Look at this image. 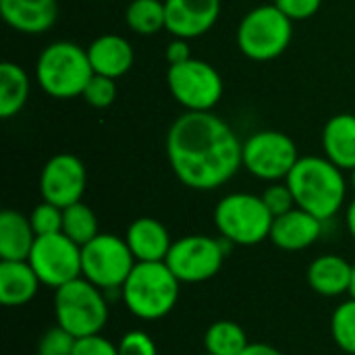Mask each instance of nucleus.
I'll return each mask as SVG.
<instances>
[{"mask_svg":"<svg viewBox=\"0 0 355 355\" xmlns=\"http://www.w3.org/2000/svg\"><path fill=\"white\" fill-rule=\"evenodd\" d=\"M127 27L139 35H154L166 29V8L162 0H133L125 12Z\"/></svg>","mask_w":355,"mask_h":355,"instance_id":"nucleus-25","label":"nucleus"},{"mask_svg":"<svg viewBox=\"0 0 355 355\" xmlns=\"http://www.w3.org/2000/svg\"><path fill=\"white\" fill-rule=\"evenodd\" d=\"M37 235L29 223L17 210H4L0 214V258L2 260H29Z\"/></svg>","mask_w":355,"mask_h":355,"instance_id":"nucleus-22","label":"nucleus"},{"mask_svg":"<svg viewBox=\"0 0 355 355\" xmlns=\"http://www.w3.org/2000/svg\"><path fill=\"white\" fill-rule=\"evenodd\" d=\"M324 156L343 171L355 166V114L343 112L333 116L322 131Z\"/></svg>","mask_w":355,"mask_h":355,"instance_id":"nucleus-21","label":"nucleus"},{"mask_svg":"<svg viewBox=\"0 0 355 355\" xmlns=\"http://www.w3.org/2000/svg\"><path fill=\"white\" fill-rule=\"evenodd\" d=\"M81 98L94 108H108L116 100V79L94 73Z\"/></svg>","mask_w":355,"mask_h":355,"instance_id":"nucleus-29","label":"nucleus"},{"mask_svg":"<svg viewBox=\"0 0 355 355\" xmlns=\"http://www.w3.org/2000/svg\"><path fill=\"white\" fill-rule=\"evenodd\" d=\"M94 69L87 50L73 42H54L46 46L35 64V79L40 87L58 100L77 98L89 83Z\"/></svg>","mask_w":355,"mask_h":355,"instance_id":"nucleus-4","label":"nucleus"},{"mask_svg":"<svg viewBox=\"0 0 355 355\" xmlns=\"http://www.w3.org/2000/svg\"><path fill=\"white\" fill-rule=\"evenodd\" d=\"M331 333L345 354L355 355V297L337 306L331 318Z\"/></svg>","mask_w":355,"mask_h":355,"instance_id":"nucleus-27","label":"nucleus"},{"mask_svg":"<svg viewBox=\"0 0 355 355\" xmlns=\"http://www.w3.org/2000/svg\"><path fill=\"white\" fill-rule=\"evenodd\" d=\"M125 241L137 262H164L173 248L168 229L150 216L133 220L127 229Z\"/></svg>","mask_w":355,"mask_h":355,"instance_id":"nucleus-17","label":"nucleus"},{"mask_svg":"<svg viewBox=\"0 0 355 355\" xmlns=\"http://www.w3.org/2000/svg\"><path fill=\"white\" fill-rule=\"evenodd\" d=\"M166 31L181 40H193L214 27L220 17V0H164Z\"/></svg>","mask_w":355,"mask_h":355,"instance_id":"nucleus-14","label":"nucleus"},{"mask_svg":"<svg viewBox=\"0 0 355 355\" xmlns=\"http://www.w3.org/2000/svg\"><path fill=\"white\" fill-rule=\"evenodd\" d=\"M62 233L73 239L77 245H85L89 243L94 237L100 235V229H98V218L94 214V210L83 204V202H77L73 206H67L62 210Z\"/></svg>","mask_w":355,"mask_h":355,"instance_id":"nucleus-26","label":"nucleus"},{"mask_svg":"<svg viewBox=\"0 0 355 355\" xmlns=\"http://www.w3.org/2000/svg\"><path fill=\"white\" fill-rule=\"evenodd\" d=\"M347 229H349L352 237L355 239V200L349 204V208H347Z\"/></svg>","mask_w":355,"mask_h":355,"instance_id":"nucleus-37","label":"nucleus"},{"mask_svg":"<svg viewBox=\"0 0 355 355\" xmlns=\"http://www.w3.org/2000/svg\"><path fill=\"white\" fill-rule=\"evenodd\" d=\"M42 281L27 260H0V302L6 308L29 304L40 289Z\"/></svg>","mask_w":355,"mask_h":355,"instance_id":"nucleus-20","label":"nucleus"},{"mask_svg":"<svg viewBox=\"0 0 355 355\" xmlns=\"http://www.w3.org/2000/svg\"><path fill=\"white\" fill-rule=\"evenodd\" d=\"M291 37L293 21L277 4L256 6L237 27V46L241 54L258 62L279 58L289 48Z\"/></svg>","mask_w":355,"mask_h":355,"instance_id":"nucleus-6","label":"nucleus"},{"mask_svg":"<svg viewBox=\"0 0 355 355\" xmlns=\"http://www.w3.org/2000/svg\"><path fill=\"white\" fill-rule=\"evenodd\" d=\"M204 355H210V354H204Z\"/></svg>","mask_w":355,"mask_h":355,"instance_id":"nucleus-40","label":"nucleus"},{"mask_svg":"<svg viewBox=\"0 0 355 355\" xmlns=\"http://www.w3.org/2000/svg\"><path fill=\"white\" fill-rule=\"evenodd\" d=\"M352 187H354V189H355V166H354V168H352Z\"/></svg>","mask_w":355,"mask_h":355,"instance_id":"nucleus-39","label":"nucleus"},{"mask_svg":"<svg viewBox=\"0 0 355 355\" xmlns=\"http://www.w3.org/2000/svg\"><path fill=\"white\" fill-rule=\"evenodd\" d=\"M275 216L260 196L229 193L214 210V225L231 245H258L270 237Z\"/></svg>","mask_w":355,"mask_h":355,"instance_id":"nucleus-7","label":"nucleus"},{"mask_svg":"<svg viewBox=\"0 0 355 355\" xmlns=\"http://www.w3.org/2000/svg\"><path fill=\"white\" fill-rule=\"evenodd\" d=\"M166 85L171 96L187 112H210L220 102L225 92L218 71L210 62L198 58L168 64Z\"/></svg>","mask_w":355,"mask_h":355,"instance_id":"nucleus-9","label":"nucleus"},{"mask_svg":"<svg viewBox=\"0 0 355 355\" xmlns=\"http://www.w3.org/2000/svg\"><path fill=\"white\" fill-rule=\"evenodd\" d=\"M73 355H119V345L102 335H89L75 341Z\"/></svg>","mask_w":355,"mask_h":355,"instance_id":"nucleus-33","label":"nucleus"},{"mask_svg":"<svg viewBox=\"0 0 355 355\" xmlns=\"http://www.w3.org/2000/svg\"><path fill=\"white\" fill-rule=\"evenodd\" d=\"M308 285L322 297H339L349 293L354 279V264L343 256L324 254L308 266Z\"/></svg>","mask_w":355,"mask_h":355,"instance_id":"nucleus-19","label":"nucleus"},{"mask_svg":"<svg viewBox=\"0 0 355 355\" xmlns=\"http://www.w3.org/2000/svg\"><path fill=\"white\" fill-rule=\"evenodd\" d=\"M260 198H262V202L266 204V208L270 210V214H272L275 218L287 214V212L293 210V208H297L295 198H293V193H291L287 181H285V183L275 181L272 185H268V187L262 191Z\"/></svg>","mask_w":355,"mask_h":355,"instance_id":"nucleus-30","label":"nucleus"},{"mask_svg":"<svg viewBox=\"0 0 355 355\" xmlns=\"http://www.w3.org/2000/svg\"><path fill=\"white\" fill-rule=\"evenodd\" d=\"M135 264L127 241L110 233H100L81 248V275L104 293L121 289Z\"/></svg>","mask_w":355,"mask_h":355,"instance_id":"nucleus-8","label":"nucleus"},{"mask_svg":"<svg viewBox=\"0 0 355 355\" xmlns=\"http://www.w3.org/2000/svg\"><path fill=\"white\" fill-rule=\"evenodd\" d=\"M62 210L56 204L50 202H42L33 208V212L29 214V223L35 231L37 237L44 235H54V233H62Z\"/></svg>","mask_w":355,"mask_h":355,"instance_id":"nucleus-28","label":"nucleus"},{"mask_svg":"<svg viewBox=\"0 0 355 355\" xmlns=\"http://www.w3.org/2000/svg\"><path fill=\"white\" fill-rule=\"evenodd\" d=\"M229 245L231 243L223 237L214 239L208 235H187L173 241L164 262L181 283H206L220 272Z\"/></svg>","mask_w":355,"mask_h":355,"instance_id":"nucleus-10","label":"nucleus"},{"mask_svg":"<svg viewBox=\"0 0 355 355\" xmlns=\"http://www.w3.org/2000/svg\"><path fill=\"white\" fill-rule=\"evenodd\" d=\"M29 98V75L17 62L4 60L0 64V116H15Z\"/></svg>","mask_w":355,"mask_h":355,"instance_id":"nucleus-23","label":"nucleus"},{"mask_svg":"<svg viewBox=\"0 0 355 355\" xmlns=\"http://www.w3.org/2000/svg\"><path fill=\"white\" fill-rule=\"evenodd\" d=\"M75 337L60 329L58 324L54 329H48L37 345V355H73L75 349Z\"/></svg>","mask_w":355,"mask_h":355,"instance_id":"nucleus-31","label":"nucleus"},{"mask_svg":"<svg viewBox=\"0 0 355 355\" xmlns=\"http://www.w3.org/2000/svg\"><path fill=\"white\" fill-rule=\"evenodd\" d=\"M87 185V173L83 162L73 154L52 156L40 175V193L44 202L60 208L81 202Z\"/></svg>","mask_w":355,"mask_h":355,"instance_id":"nucleus-13","label":"nucleus"},{"mask_svg":"<svg viewBox=\"0 0 355 355\" xmlns=\"http://www.w3.org/2000/svg\"><path fill=\"white\" fill-rule=\"evenodd\" d=\"M119 355H158V349L148 333L129 331L119 341Z\"/></svg>","mask_w":355,"mask_h":355,"instance_id":"nucleus-32","label":"nucleus"},{"mask_svg":"<svg viewBox=\"0 0 355 355\" xmlns=\"http://www.w3.org/2000/svg\"><path fill=\"white\" fill-rule=\"evenodd\" d=\"M285 181L297 208L314 214L322 223L343 208L347 193L343 168L333 164L327 156H300Z\"/></svg>","mask_w":355,"mask_h":355,"instance_id":"nucleus-2","label":"nucleus"},{"mask_svg":"<svg viewBox=\"0 0 355 355\" xmlns=\"http://www.w3.org/2000/svg\"><path fill=\"white\" fill-rule=\"evenodd\" d=\"M166 156L185 187L212 191L243 166V144L220 116L185 112L166 133Z\"/></svg>","mask_w":355,"mask_h":355,"instance_id":"nucleus-1","label":"nucleus"},{"mask_svg":"<svg viewBox=\"0 0 355 355\" xmlns=\"http://www.w3.org/2000/svg\"><path fill=\"white\" fill-rule=\"evenodd\" d=\"M87 56L96 75H104L112 79H119L125 73H129L135 60L133 46L116 33H106L96 37L87 48Z\"/></svg>","mask_w":355,"mask_h":355,"instance_id":"nucleus-18","label":"nucleus"},{"mask_svg":"<svg viewBox=\"0 0 355 355\" xmlns=\"http://www.w3.org/2000/svg\"><path fill=\"white\" fill-rule=\"evenodd\" d=\"M248 345L245 331L233 320H216L204 335V347L210 355H241Z\"/></svg>","mask_w":355,"mask_h":355,"instance_id":"nucleus-24","label":"nucleus"},{"mask_svg":"<svg viewBox=\"0 0 355 355\" xmlns=\"http://www.w3.org/2000/svg\"><path fill=\"white\" fill-rule=\"evenodd\" d=\"M322 235V220L314 214L293 208L272 220L270 241L283 252H302L314 245Z\"/></svg>","mask_w":355,"mask_h":355,"instance_id":"nucleus-15","label":"nucleus"},{"mask_svg":"<svg viewBox=\"0 0 355 355\" xmlns=\"http://www.w3.org/2000/svg\"><path fill=\"white\" fill-rule=\"evenodd\" d=\"M275 4L291 19V21H306L320 10L322 0H275Z\"/></svg>","mask_w":355,"mask_h":355,"instance_id":"nucleus-34","label":"nucleus"},{"mask_svg":"<svg viewBox=\"0 0 355 355\" xmlns=\"http://www.w3.org/2000/svg\"><path fill=\"white\" fill-rule=\"evenodd\" d=\"M42 285L58 289L81 275V245L69 239L64 233L37 237L27 260Z\"/></svg>","mask_w":355,"mask_h":355,"instance_id":"nucleus-12","label":"nucleus"},{"mask_svg":"<svg viewBox=\"0 0 355 355\" xmlns=\"http://www.w3.org/2000/svg\"><path fill=\"white\" fill-rule=\"evenodd\" d=\"M181 281L166 262H137L121 287L125 308L139 320H160L179 302Z\"/></svg>","mask_w":355,"mask_h":355,"instance_id":"nucleus-3","label":"nucleus"},{"mask_svg":"<svg viewBox=\"0 0 355 355\" xmlns=\"http://www.w3.org/2000/svg\"><path fill=\"white\" fill-rule=\"evenodd\" d=\"M297 160V146L283 131H256L248 141H243V166L256 179L272 183L283 181Z\"/></svg>","mask_w":355,"mask_h":355,"instance_id":"nucleus-11","label":"nucleus"},{"mask_svg":"<svg viewBox=\"0 0 355 355\" xmlns=\"http://www.w3.org/2000/svg\"><path fill=\"white\" fill-rule=\"evenodd\" d=\"M189 58H191V54H189L187 40L175 37V40L166 46V62H168V64H179V62H185V60H189Z\"/></svg>","mask_w":355,"mask_h":355,"instance_id":"nucleus-35","label":"nucleus"},{"mask_svg":"<svg viewBox=\"0 0 355 355\" xmlns=\"http://www.w3.org/2000/svg\"><path fill=\"white\" fill-rule=\"evenodd\" d=\"M352 297H355V264H354V279H352V289H349Z\"/></svg>","mask_w":355,"mask_h":355,"instance_id":"nucleus-38","label":"nucleus"},{"mask_svg":"<svg viewBox=\"0 0 355 355\" xmlns=\"http://www.w3.org/2000/svg\"><path fill=\"white\" fill-rule=\"evenodd\" d=\"M0 15L8 27L19 33L37 35L56 23V0H0Z\"/></svg>","mask_w":355,"mask_h":355,"instance_id":"nucleus-16","label":"nucleus"},{"mask_svg":"<svg viewBox=\"0 0 355 355\" xmlns=\"http://www.w3.org/2000/svg\"><path fill=\"white\" fill-rule=\"evenodd\" d=\"M241 355H283L277 347L266 345V343H250L245 347V352Z\"/></svg>","mask_w":355,"mask_h":355,"instance_id":"nucleus-36","label":"nucleus"},{"mask_svg":"<svg viewBox=\"0 0 355 355\" xmlns=\"http://www.w3.org/2000/svg\"><path fill=\"white\" fill-rule=\"evenodd\" d=\"M54 316L56 324L75 339L100 335L108 322L106 295L85 277H79L56 289Z\"/></svg>","mask_w":355,"mask_h":355,"instance_id":"nucleus-5","label":"nucleus"}]
</instances>
